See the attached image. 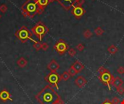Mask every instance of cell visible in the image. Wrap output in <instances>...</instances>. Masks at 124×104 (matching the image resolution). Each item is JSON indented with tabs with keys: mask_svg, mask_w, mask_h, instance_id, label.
I'll return each mask as SVG.
<instances>
[{
	"mask_svg": "<svg viewBox=\"0 0 124 104\" xmlns=\"http://www.w3.org/2000/svg\"><path fill=\"white\" fill-rule=\"evenodd\" d=\"M35 98L40 104H56L61 97L55 91L54 88L49 85H46L36 94Z\"/></svg>",
	"mask_w": 124,
	"mask_h": 104,
	"instance_id": "6da1fadb",
	"label": "cell"
},
{
	"mask_svg": "<svg viewBox=\"0 0 124 104\" xmlns=\"http://www.w3.org/2000/svg\"><path fill=\"white\" fill-rule=\"evenodd\" d=\"M22 14L25 17L33 18L36 14H41L43 10L39 7L36 0H27L21 7Z\"/></svg>",
	"mask_w": 124,
	"mask_h": 104,
	"instance_id": "7a4b0ae2",
	"label": "cell"
},
{
	"mask_svg": "<svg viewBox=\"0 0 124 104\" xmlns=\"http://www.w3.org/2000/svg\"><path fill=\"white\" fill-rule=\"evenodd\" d=\"M49 30V28L42 22H37L31 29L33 35H36L39 39L40 41H42L43 37L48 33Z\"/></svg>",
	"mask_w": 124,
	"mask_h": 104,
	"instance_id": "3957f363",
	"label": "cell"
},
{
	"mask_svg": "<svg viewBox=\"0 0 124 104\" xmlns=\"http://www.w3.org/2000/svg\"><path fill=\"white\" fill-rule=\"evenodd\" d=\"M32 35H33L32 32L30 31L28 29V28L25 27V26L21 27L15 33V36L17 37V38H18L20 41V42L23 43L27 42L28 40H31V41L35 42L36 41L32 39Z\"/></svg>",
	"mask_w": 124,
	"mask_h": 104,
	"instance_id": "277c9868",
	"label": "cell"
},
{
	"mask_svg": "<svg viewBox=\"0 0 124 104\" xmlns=\"http://www.w3.org/2000/svg\"><path fill=\"white\" fill-rule=\"evenodd\" d=\"M44 80L46 82L49 83V85L51 86L55 87L57 90L59 89L58 83L60 82L61 78H60V75L58 73H57V72H50L44 77Z\"/></svg>",
	"mask_w": 124,
	"mask_h": 104,
	"instance_id": "5b68a950",
	"label": "cell"
},
{
	"mask_svg": "<svg viewBox=\"0 0 124 104\" xmlns=\"http://www.w3.org/2000/svg\"><path fill=\"white\" fill-rule=\"evenodd\" d=\"M114 78H115L114 76H113L110 74V71L108 69L105 73H103L102 75H100V76H99V79H100V82L102 83L104 85H107L108 87L109 90H111L110 85L113 84Z\"/></svg>",
	"mask_w": 124,
	"mask_h": 104,
	"instance_id": "8992f818",
	"label": "cell"
},
{
	"mask_svg": "<svg viewBox=\"0 0 124 104\" xmlns=\"http://www.w3.org/2000/svg\"><path fill=\"white\" fill-rule=\"evenodd\" d=\"M54 49L60 55L64 54L66 51H68L69 46L68 44L62 39H60L59 41H57L55 45L54 46Z\"/></svg>",
	"mask_w": 124,
	"mask_h": 104,
	"instance_id": "52a82bcc",
	"label": "cell"
},
{
	"mask_svg": "<svg viewBox=\"0 0 124 104\" xmlns=\"http://www.w3.org/2000/svg\"><path fill=\"white\" fill-rule=\"evenodd\" d=\"M85 9H84V8L82 7H76L74 6L72 7L71 9V13L76 17V18H81L84 14L85 13Z\"/></svg>",
	"mask_w": 124,
	"mask_h": 104,
	"instance_id": "ba28073f",
	"label": "cell"
},
{
	"mask_svg": "<svg viewBox=\"0 0 124 104\" xmlns=\"http://www.w3.org/2000/svg\"><path fill=\"white\" fill-rule=\"evenodd\" d=\"M56 1H57L65 9L69 10L70 9V8L73 7V4L76 0H56Z\"/></svg>",
	"mask_w": 124,
	"mask_h": 104,
	"instance_id": "9c48e42d",
	"label": "cell"
},
{
	"mask_svg": "<svg viewBox=\"0 0 124 104\" xmlns=\"http://www.w3.org/2000/svg\"><path fill=\"white\" fill-rule=\"evenodd\" d=\"M47 69L51 71V72H56L60 69V64L54 60L52 59L47 65Z\"/></svg>",
	"mask_w": 124,
	"mask_h": 104,
	"instance_id": "30bf717a",
	"label": "cell"
},
{
	"mask_svg": "<svg viewBox=\"0 0 124 104\" xmlns=\"http://www.w3.org/2000/svg\"><path fill=\"white\" fill-rule=\"evenodd\" d=\"M0 100L2 102H6L7 101H12L10 93L6 90H2L0 92Z\"/></svg>",
	"mask_w": 124,
	"mask_h": 104,
	"instance_id": "8fae6325",
	"label": "cell"
},
{
	"mask_svg": "<svg viewBox=\"0 0 124 104\" xmlns=\"http://www.w3.org/2000/svg\"><path fill=\"white\" fill-rule=\"evenodd\" d=\"M87 83V80L85 77L83 76H78L77 78L75 80V84L80 88H83L86 84Z\"/></svg>",
	"mask_w": 124,
	"mask_h": 104,
	"instance_id": "7c38bea8",
	"label": "cell"
},
{
	"mask_svg": "<svg viewBox=\"0 0 124 104\" xmlns=\"http://www.w3.org/2000/svg\"><path fill=\"white\" fill-rule=\"evenodd\" d=\"M71 67H73V68L77 71L78 73V72H81L84 69V65L80 61H78V60L76 61Z\"/></svg>",
	"mask_w": 124,
	"mask_h": 104,
	"instance_id": "4fadbf2b",
	"label": "cell"
},
{
	"mask_svg": "<svg viewBox=\"0 0 124 104\" xmlns=\"http://www.w3.org/2000/svg\"><path fill=\"white\" fill-rule=\"evenodd\" d=\"M36 2H37L39 7H40V9H42L43 11L46 7V6L49 4V0H36Z\"/></svg>",
	"mask_w": 124,
	"mask_h": 104,
	"instance_id": "5bb4252c",
	"label": "cell"
},
{
	"mask_svg": "<svg viewBox=\"0 0 124 104\" xmlns=\"http://www.w3.org/2000/svg\"><path fill=\"white\" fill-rule=\"evenodd\" d=\"M123 83H124V81L122 80V79H121V77H116L114 78V80H113V83L112 85H113L115 88H118V87L122 86Z\"/></svg>",
	"mask_w": 124,
	"mask_h": 104,
	"instance_id": "9a60e30c",
	"label": "cell"
},
{
	"mask_svg": "<svg viewBox=\"0 0 124 104\" xmlns=\"http://www.w3.org/2000/svg\"><path fill=\"white\" fill-rule=\"evenodd\" d=\"M27 60L25 59V58H23V57H20L18 60H17V65L20 67H21V68H23V67H25L26 65H27Z\"/></svg>",
	"mask_w": 124,
	"mask_h": 104,
	"instance_id": "2e32d148",
	"label": "cell"
},
{
	"mask_svg": "<svg viewBox=\"0 0 124 104\" xmlns=\"http://www.w3.org/2000/svg\"><path fill=\"white\" fill-rule=\"evenodd\" d=\"M108 51L110 54H116L118 51V49L115 46V45H111L108 47Z\"/></svg>",
	"mask_w": 124,
	"mask_h": 104,
	"instance_id": "e0dca14e",
	"label": "cell"
},
{
	"mask_svg": "<svg viewBox=\"0 0 124 104\" xmlns=\"http://www.w3.org/2000/svg\"><path fill=\"white\" fill-rule=\"evenodd\" d=\"M105 33L104 29H102L101 27H97L94 29V33L97 35V36H100L102 35H103V33Z\"/></svg>",
	"mask_w": 124,
	"mask_h": 104,
	"instance_id": "ac0fdd59",
	"label": "cell"
},
{
	"mask_svg": "<svg viewBox=\"0 0 124 104\" xmlns=\"http://www.w3.org/2000/svg\"><path fill=\"white\" fill-rule=\"evenodd\" d=\"M70 77V76L69 73H68L67 71L64 72H63V73H62L61 75H60L61 80H64V81H67V80H68Z\"/></svg>",
	"mask_w": 124,
	"mask_h": 104,
	"instance_id": "d6986e66",
	"label": "cell"
},
{
	"mask_svg": "<svg viewBox=\"0 0 124 104\" xmlns=\"http://www.w3.org/2000/svg\"><path fill=\"white\" fill-rule=\"evenodd\" d=\"M93 33H92V31L89 29H86L84 32V37L85 38H90L91 37H92Z\"/></svg>",
	"mask_w": 124,
	"mask_h": 104,
	"instance_id": "ffe728a7",
	"label": "cell"
},
{
	"mask_svg": "<svg viewBox=\"0 0 124 104\" xmlns=\"http://www.w3.org/2000/svg\"><path fill=\"white\" fill-rule=\"evenodd\" d=\"M68 72L69 73V75H70V77H74L75 75H76L78 74L77 71H76L73 67H70L69 68Z\"/></svg>",
	"mask_w": 124,
	"mask_h": 104,
	"instance_id": "44dd1931",
	"label": "cell"
},
{
	"mask_svg": "<svg viewBox=\"0 0 124 104\" xmlns=\"http://www.w3.org/2000/svg\"><path fill=\"white\" fill-rule=\"evenodd\" d=\"M33 47L36 50V51H39L41 49V43L39 41H35L33 44Z\"/></svg>",
	"mask_w": 124,
	"mask_h": 104,
	"instance_id": "7402d4cb",
	"label": "cell"
},
{
	"mask_svg": "<svg viewBox=\"0 0 124 104\" xmlns=\"http://www.w3.org/2000/svg\"><path fill=\"white\" fill-rule=\"evenodd\" d=\"M68 55H69L70 56H71V57L75 56H76V50H75L74 49H73V48L69 49H68Z\"/></svg>",
	"mask_w": 124,
	"mask_h": 104,
	"instance_id": "603a6c76",
	"label": "cell"
},
{
	"mask_svg": "<svg viewBox=\"0 0 124 104\" xmlns=\"http://www.w3.org/2000/svg\"><path fill=\"white\" fill-rule=\"evenodd\" d=\"M84 2H85V0H76V1H75V3L73 4V7H74V6H76V7H81V6L84 4Z\"/></svg>",
	"mask_w": 124,
	"mask_h": 104,
	"instance_id": "cb8c5ba5",
	"label": "cell"
},
{
	"mask_svg": "<svg viewBox=\"0 0 124 104\" xmlns=\"http://www.w3.org/2000/svg\"><path fill=\"white\" fill-rule=\"evenodd\" d=\"M0 11L2 13H5L7 11V5L6 4H1L0 6Z\"/></svg>",
	"mask_w": 124,
	"mask_h": 104,
	"instance_id": "d4e9b609",
	"label": "cell"
},
{
	"mask_svg": "<svg viewBox=\"0 0 124 104\" xmlns=\"http://www.w3.org/2000/svg\"><path fill=\"white\" fill-rule=\"evenodd\" d=\"M117 89V92L119 95H123L124 93V88L123 86H121V87H118L116 88Z\"/></svg>",
	"mask_w": 124,
	"mask_h": 104,
	"instance_id": "484cf974",
	"label": "cell"
},
{
	"mask_svg": "<svg viewBox=\"0 0 124 104\" xmlns=\"http://www.w3.org/2000/svg\"><path fill=\"white\" fill-rule=\"evenodd\" d=\"M84 44H82V43H78L77 46H76V49H78V51H84Z\"/></svg>",
	"mask_w": 124,
	"mask_h": 104,
	"instance_id": "4316f807",
	"label": "cell"
},
{
	"mask_svg": "<svg viewBox=\"0 0 124 104\" xmlns=\"http://www.w3.org/2000/svg\"><path fill=\"white\" fill-rule=\"evenodd\" d=\"M49 49V45L47 43H41V49L43 51H46Z\"/></svg>",
	"mask_w": 124,
	"mask_h": 104,
	"instance_id": "83f0119b",
	"label": "cell"
},
{
	"mask_svg": "<svg viewBox=\"0 0 124 104\" xmlns=\"http://www.w3.org/2000/svg\"><path fill=\"white\" fill-rule=\"evenodd\" d=\"M107 70H108V69H107L106 68H105L104 67H100L98 69V72H99L100 75H102V74L105 73Z\"/></svg>",
	"mask_w": 124,
	"mask_h": 104,
	"instance_id": "f1b7e54d",
	"label": "cell"
},
{
	"mask_svg": "<svg viewBox=\"0 0 124 104\" xmlns=\"http://www.w3.org/2000/svg\"><path fill=\"white\" fill-rule=\"evenodd\" d=\"M112 103L113 104H119L121 103L120 99L118 97H114L112 100Z\"/></svg>",
	"mask_w": 124,
	"mask_h": 104,
	"instance_id": "f546056e",
	"label": "cell"
},
{
	"mask_svg": "<svg viewBox=\"0 0 124 104\" xmlns=\"http://www.w3.org/2000/svg\"><path fill=\"white\" fill-rule=\"evenodd\" d=\"M117 72H118L119 74H121V75H123V74H124V67H118V69H117Z\"/></svg>",
	"mask_w": 124,
	"mask_h": 104,
	"instance_id": "4dcf8cb0",
	"label": "cell"
},
{
	"mask_svg": "<svg viewBox=\"0 0 124 104\" xmlns=\"http://www.w3.org/2000/svg\"><path fill=\"white\" fill-rule=\"evenodd\" d=\"M102 104H113L112 103V101L109 99H106L104 102H102Z\"/></svg>",
	"mask_w": 124,
	"mask_h": 104,
	"instance_id": "1f68e13d",
	"label": "cell"
},
{
	"mask_svg": "<svg viewBox=\"0 0 124 104\" xmlns=\"http://www.w3.org/2000/svg\"><path fill=\"white\" fill-rule=\"evenodd\" d=\"M65 104V102L62 100V98H60V99L57 102V104Z\"/></svg>",
	"mask_w": 124,
	"mask_h": 104,
	"instance_id": "d6a6232c",
	"label": "cell"
},
{
	"mask_svg": "<svg viewBox=\"0 0 124 104\" xmlns=\"http://www.w3.org/2000/svg\"><path fill=\"white\" fill-rule=\"evenodd\" d=\"M54 1H56V0H49V3H52V2H54Z\"/></svg>",
	"mask_w": 124,
	"mask_h": 104,
	"instance_id": "836d02e7",
	"label": "cell"
},
{
	"mask_svg": "<svg viewBox=\"0 0 124 104\" xmlns=\"http://www.w3.org/2000/svg\"><path fill=\"white\" fill-rule=\"evenodd\" d=\"M121 104H124V99L122 101H121Z\"/></svg>",
	"mask_w": 124,
	"mask_h": 104,
	"instance_id": "e575fe53",
	"label": "cell"
},
{
	"mask_svg": "<svg viewBox=\"0 0 124 104\" xmlns=\"http://www.w3.org/2000/svg\"><path fill=\"white\" fill-rule=\"evenodd\" d=\"M1 14H0V18H1Z\"/></svg>",
	"mask_w": 124,
	"mask_h": 104,
	"instance_id": "d590c367",
	"label": "cell"
}]
</instances>
